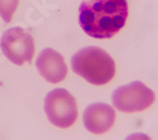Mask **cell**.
<instances>
[{
    "instance_id": "1",
    "label": "cell",
    "mask_w": 158,
    "mask_h": 140,
    "mask_svg": "<svg viewBox=\"0 0 158 140\" xmlns=\"http://www.w3.org/2000/svg\"><path fill=\"white\" fill-rule=\"evenodd\" d=\"M128 14L127 0H84L78 9V22L87 35L108 39L122 30Z\"/></svg>"
},
{
    "instance_id": "2",
    "label": "cell",
    "mask_w": 158,
    "mask_h": 140,
    "mask_svg": "<svg viewBox=\"0 0 158 140\" xmlns=\"http://www.w3.org/2000/svg\"><path fill=\"white\" fill-rule=\"evenodd\" d=\"M72 70L91 85H106L115 76V62L99 47H85L76 52L71 61Z\"/></svg>"
},
{
    "instance_id": "3",
    "label": "cell",
    "mask_w": 158,
    "mask_h": 140,
    "mask_svg": "<svg viewBox=\"0 0 158 140\" xmlns=\"http://www.w3.org/2000/svg\"><path fill=\"white\" fill-rule=\"evenodd\" d=\"M44 111L48 120L61 129L71 128L78 116L76 100L64 88H56L47 95Z\"/></svg>"
},
{
    "instance_id": "4",
    "label": "cell",
    "mask_w": 158,
    "mask_h": 140,
    "mask_svg": "<svg viewBox=\"0 0 158 140\" xmlns=\"http://www.w3.org/2000/svg\"><path fill=\"white\" fill-rule=\"evenodd\" d=\"M154 92L139 81L116 88L113 94V104L122 112H139L151 107L154 102Z\"/></svg>"
},
{
    "instance_id": "5",
    "label": "cell",
    "mask_w": 158,
    "mask_h": 140,
    "mask_svg": "<svg viewBox=\"0 0 158 140\" xmlns=\"http://www.w3.org/2000/svg\"><path fill=\"white\" fill-rule=\"evenodd\" d=\"M0 47L5 57L18 66L31 62L35 50L33 37L20 27L8 29L2 37Z\"/></svg>"
},
{
    "instance_id": "6",
    "label": "cell",
    "mask_w": 158,
    "mask_h": 140,
    "mask_svg": "<svg viewBox=\"0 0 158 140\" xmlns=\"http://www.w3.org/2000/svg\"><path fill=\"white\" fill-rule=\"evenodd\" d=\"M37 68L42 77L51 83H58L67 76V66L63 56L52 48H46L39 53Z\"/></svg>"
},
{
    "instance_id": "7",
    "label": "cell",
    "mask_w": 158,
    "mask_h": 140,
    "mask_svg": "<svg viewBox=\"0 0 158 140\" xmlns=\"http://www.w3.org/2000/svg\"><path fill=\"white\" fill-rule=\"evenodd\" d=\"M115 122L114 109L104 102L90 105L84 112L85 128L93 134H104L109 131Z\"/></svg>"
},
{
    "instance_id": "8",
    "label": "cell",
    "mask_w": 158,
    "mask_h": 140,
    "mask_svg": "<svg viewBox=\"0 0 158 140\" xmlns=\"http://www.w3.org/2000/svg\"><path fill=\"white\" fill-rule=\"evenodd\" d=\"M18 4L19 0H0V17L5 23H9L13 19Z\"/></svg>"
},
{
    "instance_id": "9",
    "label": "cell",
    "mask_w": 158,
    "mask_h": 140,
    "mask_svg": "<svg viewBox=\"0 0 158 140\" xmlns=\"http://www.w3.org/2000/svg\"><path fill=\"white\" fill-rule=\"evenodd\" d=\"M125 140H152L148 135L146 134H142V133H134V134H131L129 135Z\"/></svg>"
}]
</instances>
